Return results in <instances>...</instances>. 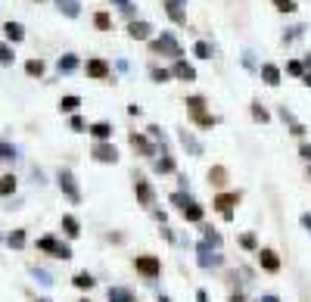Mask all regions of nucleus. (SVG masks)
Segmentation results:
<instances>
[{
  "instance_id": "f257e3e1",
  "label": "nucleus",
  "mask_w": 311,
  "mask_h": 302,
  "mask_svg": "<svg viewBox=\"0 0 311 302\" xmlns=\"http://www.w3.org/2000/svg\"><path fill=\"white\" fill-rule=\"evenodd\" d=\"M149 50H153V53H168V56H175V60H181V56H184L181 44H178V38L171 31H162V38H156L153 44H149Z\"/></svg>"
},
{
  "instance_id": "f03ea898",
  "label": "nucleus",
  "mask_w": 311,
  "mask_h": 302,
  "mask_svg": "<svg viewBox=\"0 0 311 302\" xmlns=\"http://www.w3.org/2000/svg\"><path fill=\"white\" fill-rule=\"evenodd\" d=\"M90 156H94L97 162H106V165H115L119 162V150H115L112 141H97L94 150H90Z\"/></svg>"
},
{
  "instance_id": "7ed1b4c3",
  "label": "nucleus",
  "mask_w": 311,
  "mask_h": 302,
  "mask_svg": "<svg viewBox=\"0 0 311 302\" xmlns=\"http://www.w3.org/2000/svg\"><path fill=\"white\" fill-rule=\"evenodd\" d=\"M134 193H137V200H140L146 209L156 206V190H153V184H149L143 175H134Z\"/></svg>"
},
{
  "instance_id": "20e7f679",
  "label": "nucleus",
  "mask_w": 311,
  "mask_h": 302,
  "mask_svg": "<svg viewBox=\"0 0 311 302\" xmlns=\"http://www.w3.org/2000/svg\"><path fill=\"white\" fill-rule=\"evenodd\" d=\"M134 268L140 271L143 277H159V274H162V262H159L156 255H137V259H134Z\"/></svg>"
},
{
  "instance_id": "39448f33",
  "label": "nucleus",
  "mask_w": 311,
  "mask_h": 302,
  "mask_svg": "<svg viewBox=\"0 0 311 302\" xmlns=\"http://www.w3.org/2000/svg\"><path fill=\"white\" fill-rule=\"evenodd\" d=\"M84 72H87V78H94V81H109L112 69H109V63H106V60H100V56H94V60H87Z\"/></svg>"
},
{
  "instance_id": "423d86ee",
  "label": "nucleus",
  "mask_w": 311,
  "mask_h": 302,
  "mask_svg": "<svg viewBox=\"0 0 311 302\" xmlns=\"http://www.w3.org/2000/svg\"><path fill=\"white\" fill-rule=\"evenodd\" d=\"M237 203H240V193H218V196H215V209L227 218V222L234 218V206H237Z\"/></svg>"
},
{
  "instance_id": "0eeeda50",
  "label": "nucleus",
  "mask_w": 311,
  "mask_h": 302,
  "mask_svg": "<svg viewBox=\"0 0 311 302\" xmlns=\"http://www.w3.org/2000/svg\"><path fill=\"white\" fill-rule=\"evenodd\" d=\"M60 190H62L72 203H81V190H78V184H75V175H72V171H60Z\"/></svg>"
},
{
  "instance_id": "6e6552de",
  "label": "nucleus",
  "mask_w": 311,
  "mask_h": 302,
  "mask_svg": "<svg viewBox=\"0 0 311 302\" xmlns=\"http://www.w3.org/2000/svg\"><path fill=\"white\" fill-rule=\"evenodd\" d=\"M128 38H134V41H149V38H153V25H149V22H143V19H131Z\"/></svg>"
},
{
  "instance_id": "1a4fd4ad",
  "label": "nucleus",
  "mask_w": 311,
  "mask_h": 302,
  "mask_svg": "<svg viewBox=\"0 0 311 302\" xmlns=\"http://www.w3.org/2000/svg\"><path fill=\"white\" fill-rule=\"evenodd\" d=\"M128 144H131L140 156H156L153 141H146V137H143V134H137V131H131V134H128Z\"/></svg>"
},
{
  "instance_id": "9d476101",
  "label": "nucleus",
  "mask_w": 311,
  "mask_h": 302,
  "mask_svg": "<svg viewBox=\"0 0 311 302\" xmlns=\"http://www.w3.org/2000/svg\"><path fill=\"white\" fill-rule=\"evenodd\" d=\"M162 6H165V13H168V19L175 22V25H187V13H184V6L178 3V0H162Z\"/></svg>"
},
{
  "instance_id": "9b49d317",
  "label": "nucleus",
  "mask_w": 311,
  "mask_h": 302,
  "mask_svg": "<svg viewBox=\"0 0 311 302\" xmlns=\"http://www.w3.org/2000/svg\"><path fill=\"white\" fill-rule=\"evenodd\" d=\"M171 75L181 78V81H196V69H193L187 60H175V66H171Z\"/></svg>"
},
{
  "instance_id": "f8f14e48",
  "label": "nucleus",
  "mask_w": 311,
  "mask_h": 302,
  "mask_svg": "<svg viewBox=\"0 0 311 302\" xmlns=\"http://www.w3.org/2000/svg\"><path fill=\"white\" fill-rule=\"evenodd\" d=\"M261 81H264L268 87H277V84H280V69L274 66V63H264V66H261Z\"/></svg>"
},
{
  "instance_id": "ddd939ff",
  "label": "nucleus",
  "mask_w": 311,
  "mask_h": 302,
  "mask_svg": "<svg viewBox=\"0 0 311 302\" xmlns=\"http://www.w3.org/2000/svg\"><path fill=\"white\" fill-rule=\"evenodd\" d=\"M3 34H6V41H9V44L25 41V28H22L19 22H3Z\"/></svg>"
},
{
  "instance_id": "4468645a",
  "label": "nucleus",
  "mask_w": 311,
  "mask_h": 302,
  "mask_svg": "<svg viewBox=\"0 0 311 302\" xmlns=\"http://www.w3.org/2000/svg\"><path fill=\"white\" fill-rule=\"evenodd\" d=\"M258 262H261L264 271H280V259L271 249H258Z\"/></svg>"
},
{
  "instance_id": "2eb2a0df",
  "label": "nucleus",
  "mask_w": 311,
  "mask_h": 302,
  "mask_svg": "<svg viewBox=\"0 0 311 302\" xmlns=\"http://www.w3.org/2000/svg\"><path fill=\"white\" fill-rule=\"evenodd\" d=\"M87 131L94 134V141H112V125L109 122H94Z\"/></svg>"
},
{
  "instance_id": "dca6fc26",
  "label": "nucleus",
  "mask_w": 311,
  "mask_h": 302,
  "mask_svg": "<svg viewBox=\"0 0 311 302\" xmlns=\"http://www.w3.org/2000/svg\"><path fill=\"white\" fill-rule=\"evenodd\" d=\"M56 6H60V13L68 16V19H78V16H81V6H78V0H56Z\"/></svg>"
},
{
  "instance_id": "f3484780",
  "label": "nucleus",
  "mask_w": 311,
  "mask_h": 302,
  "mask_svg": "<svg viewBox=\"0 0 311 302\" xmlns=\"http://www.w3.org/2000/svg\"><path fill=\"white\" fill-rule=\"evenodd\" d=\"M78 106H81V97H75V94H65L60 100V112H65V115H75Z\"/></svg>"
},
{
  "instance_id": "a211bd4d",
  "label": "nucleus",
  "mask_w": 311,
  "mask_h": 302,
  "mask_svg": "<svg viewBox=\"0 0 311 302\" xmlns=\"http://www.w3.org/2000/svg\"><path fill=\"white\" fill-rule=\"evenodd\" d=\"M181 215H184V218H187V222H202V206L190 200L187 206H184V209H181Z\"/></svg>"
},
{
  "instance_id": "6ab92c4d",
  "label": "nucleus",
  "mask_w": 311,
  "mask_h": 302,
  "mask_svg": "<svg viewBox=\"0 0 311 302\" xmlns=\"http://www.w3.org/2000/svg\"><path fill=\"white\" fill-rule=\"evenodd\" d=\"M94 28H97V31H109V28H112V16L106 13V9L94 13Z\"/></svg>"
},
{
  "instance_id": "aec40b11",
  "label": "nucleus",
  "mask_w": 311,
  "mask_h": 302,
  "mask_svg": "<svg viewBox=\"0 0 311 302\" xmlns=\"http://www.w3.org/2000/svg\"><path fill=\"white\" fill-rule=\"evenodd\" d=\"M16 53H13V44L9 41H0V66H13Z\"/></svg>"
},
{
  "instance_id": "412c9836",
  "label": "nucleus",
  "mask_w": 311,
  "mask_h": 302,
  "mask_svg": "<svg viewBox=\"0 0 311 302\" xmlns=\"http://www.w3.org/2000/svg\"><path fill=\"white\" fill-rule=\"evenodd\" d=\"M25 72H28L31 78H44L47 66H44V60H28V63H25Z\"/></svg>"
},
{
  "instance_id": "4be33fe9",
  "label": "nucleus",
  "mask_w": 311,
  "mask_h": 302,
  "mask_svg": "<svg viewBox=\"0 0 311 302\" xmlns=\"http://www.w3.org/2000/svg\"><path fill=\"white\" fill-rule=\"evenodd\" d=\"M109 302H134V296L124 287H112L109 290Z\"/></svg>"
},
{
  "instance_id": "5701e85b",
  "label": "nucleus",
  "mask_w": 311,
  "mask_h": 302,
  "mask_svg": "<svg viewBox=\"0 0 311 302\" xmlns=\"http://www.w3.org/2000/svg\"><path fill=\"white\" fill-rule=\"evenodd\" d=\"M156 171H159V175H171V171H175V159H171L168 153L162 159H156Z\"/></svg>"
},
{
  "instance_id": "b1692460",
  "label": "nucleus",
  "mask_w": 311,
  "mask_h": 302,
  "mask_svg": "<svg viewBox=\"0 0 311 302\" xmlns=\"http://www.w3.org/2000/svg\"><path fill=\"white\" fill-rule=\"evenodd\" d=\"M72 284H75L78 290H90V287H94L97 281H94V277H90L87 271H78V274H75V281H72Z\"/></svg>"
},
{
  "instance_id": "393cba45",
  "label": "nucleus",
  "mask_w": 311,
  "mask_h": 302,
  "mask_svg": "<svg viewBox=\"0 0 311 302\" xmlns=\"http://www.w3.org/2000/svg\"><path fill=\"white\" fill-rule=\"evenodd\" d=\"M224 181H227V171H224V165H215V168H209V184H218V187H221Z\"/></svg>"
},
{
  "instance_id": "a878e982",
  "label": "nucleus",
  "mask_w": 311,
  "mask_h": 302,
  "mask_svg": "<svg viewBox=\"0 0 311 302\" xmlns=\"http://www.w3.org/2000/svg\"><path fill=\"white\" fill-rule=\"evenodd\" d=\"M193 53H196L199 60H212V44L209 41H196L193 44Z\"/></svg>"
},
{
  "instance_id": "bb28decb",
  "label": "nucleus",
  "mask_w": 311,
  "mask_h": 302,
  "mask_svg": "<svg viewBox=\"0 0 311 302\" xmlns=\"http://www.w3.org/2000/svg\"><path fill=\"white\" fill-rule=\"evenodd\" d=\"M62 227H65V234H68V237H78V234H81V227H78L75 215H62Z\"/></svg>"
},
{
  "instance_id": "cd10ccee",
  "label": "nucleus",
  "mask_w": 311,
  "mask_h": 302,
  "mask_svg": "<svg viewBox=\"0 0 311 302\" xmlns=\"http://www.w3.org/2000/svg\"><path fill=\"white\" fill-rule=\"evenodd\" d=\"M178 137H181V144H184V147H187V150H190V153H193V156H199V153H202V147H199L196 141H193V137H190L187 131H181Z\"/></svg>"
},
{
  "instance_id": "c85d7f7f",
  "label": "nucleus",
  "mask_w": 311,
  "mask_h": 302,
  "mask_svg": "<svg viewBox=\"0 0 311 302\" xmlns=\"http://www.w3.org/2000/svg\"><path fill=\"white\" fill-rule=\"evenodd\" d=\"M9 193H16V178L3 175V178H0V196H9Z\"/></svg>"
},
{
  "instance_id": "c756f323",
  "label": "nucleus",
  "mask_w": 311,
  "mask_h": 302,
  "mask_svg": "<svg viewBox=\"0 0 311 302\" xmlns=\"http://www.w3.org/2000/svg\"><path fill=\"white\" fill-rule=\"evenodd\" d=\"M193 122L202 125V128H215L218 125V119H215V115H209V112H193Z\"/></svg>"
},
{
  "instance_id": "7c9ffc66",
  "label": "nucleus",
  "mask_w": 311,
  "mask_h": 302,
  "mask_svg": "<svg viewBox=\"0 0 311 302\" xmlns=\"http://www.w3.org/2000/svg\"><path fill=\"white\" fill-rule=\"evenodd\" d=\"M56 246H60V243H56V237H41L38 240V249H44V252H56Z\"/></svg>"
},
{
  "instance_id": "2f4dec72",
  "label": "nucleus",
  "mask_w": 311,
  "mask_h": 302,
  "mask_svg": "<svg viewBox=\"0 0 311 302\" xmlns=\"http://www.w3.org/2000/svg\"><path fill=\"white\" fill-rule=\"evenodd\" d=\"M252 119L255 122H271V112L264 106H258V103H252Z\"/></svg>"
},
{
  "instance_id": "473e14b6",
  "label": "nucleus",
  "mask_w": 311,
  "mask_h": 302,
  "mask_svg": "<svg viewBox=\"0 0 311 302\" xmlns=\"http://www.w3.org/2000/svg\"><path fill=\"white\" fill-rule=\"evenodd\" d=\"M75 69H78V60H75L72 53H68V56H62V60H60V72H75Z\"/></svg>"
},
{
  "instance_id": "72a5a7b5",
  "label": "nucleus",
  "mask_w": 311,
  "mask_h": 302,
  "mask_svg": "<svg viewBox=\"0 0 311 302\" xmlns=\"http://www.w3.org/2000/svg\"><path fill=\"white\" fill-rule=\"evenodd\" d=\"M149 75H153L156 84H165V81H171V69H153Z\"/></svg>"
},
{
  "instance_id": "f704fd0d",
  "label": "nucleus",
  "mask_w": 311,
  "mask_h": 302,
  "mask_svg": "<svg viewBox=\"0 0 311 302\" xmlns=\"http://www.w3.org/2000/svg\"><path fill=\"white\" fill-rule=\"evenodd\" d=\"M286 72H290V75H296V78H302V75H305V63L290 60V63H286Z\"/></svg>"
},
{
  "instance_id": "c9c22d12",
  "label": "nucleus",
  "mask_w": 311,
  "mask_h": 302,
  "mask_svg": "<svg viewBox=\"0 0 311 302\" xmlns=\"http://www.w3.org/2000/svg\"><path fill=\"white\" fill-rule=\"evenodd\" d=\"M9 246H13V249L25 246V230H13V234H9Z\"/></svg>"
},
{
  "instance_id": "e433bc0d",
  "label": "nucleus",
  "mask_w": 311,
  "mask_h": 302,
  "mask_svg": "<svg viewBox=\"0 0 311 302\" xmlns=\"http://www.w3.org/2000/svg\"><path fill=\"white\" fill-rule=\"evenodd\" d=\"M184 103L190 106V112H202V109H205V100H202V97H187Z\"/></svg>"
},
{
  "instance_id": "4c0bfd02",
  "label": "nucleus",
  "mask_w": 311,
  "mask_h": 302,
  "mask_svg": "<svg viewBox=\"0 0 311 302\" xmlns=\"http://www.w3.org/2000/svg\"><path fill=\"white\" fill-rule=\"evenodd\" d=\"M16 156V147L13 144H0V162H9Z\"/></svg>"
},
{
  "instance_id": "58836bf2",
  "label": "nucleus",
  "mask_w": 311,
  "mask_h": 302,
  "mask_svg": "<svg viewBox=\"0 0 311 302\" xmlns=\"http://www.w3.org/2000/svg\"><path fill=\"white\" fill-rule=\"evenodd\" d=\"M115 6H119L128 19H134V3H131V0H115Z\"/></svg>"
},
{
  "instance_id": "ea45409f",
  "label": "nucleus",
  "mask_w": 311,
  "mask_h": 302,
  "mask_svg": "<svg viewBox=\"0 0 311 302\" xmlns=\"http://www.w3.org/2000/svg\"><path fill=\"white\" fill-rule=\"evenodd\" d=\"M274 6H277L280 13H296V3H293V0H274Z\"/></svg>"
},
{
  "instance_id": "a19ab883",
  "label": "nucleus",
  "mask_w": 311,
  "mask_h": 302,
  "mask_svg": "<svg viewBox=\"0 0 311 302\" xmlns=\"http://www.w3.org/2000/svg\"><path fill=\"white\" fill-rule=\"evenodd\" d=\"M68 125H72V131H87V125H84L81 115H72V119H68Z\"/></svg>"
},
{
  "instance_id": "79ce46f5",
  "label": "nucleus",
  "mask_w": 311,
  "mask_h": 302,
  "mask_svg": "<svg viewBox=\"0 0 311 302\" xmlns=\"http://www.w3.org/2000/svg\"><path fill=\"white\" fill-rule=\"evenodd\" d=\"M171 203H175L178 209H184V206L190 203V193H175V196H171Z\"/></svg>"
},
{
  "instance_id": "37998d69",
  "label": "nucleus",
  "mask_w": 311,
  "mask_h": 302,
  "mask_svg": "<svg viewBox=\"0 0 311 302\" xmlns=\"http://www.w3.org/2000/svg\"><path fill=\"white\" fill-rule=\"evenodd\" d=\"M53 255H56V259H72V249H68L65 243H60V246H56V252H53Z\"/></svg>"
},
{
  "instance_id": "c03bdc74",
  "label": "nucleus",
  "mask_w": 311,
  "mask_h": 302,
  "mask_svg": "<svg viewBox=\"0 0 311 302\" xmlns=\"http://www.w3.org/2000/svg\"><path fill=\"white\" fill-rule=\"evenodd\" d=\"M240 243H243L246 249H255V237H252V234H243V237H240ZM255 252H258V249H255Z\"/></svg>"
},
{
  "instance_id": "a18cd8bd",
  "label": "nucleus",
  "mask_w": 311,
  "mask_h": 302,
  "mask_svg": "<svg viewBox=\"0 0 311 302\" xmlns=\"http://www.w3.org/2000/svg\"><path fill=\"white\" fill-rule=\"evenodd\" d=\"M290 131H293L296 137H305V125H302V122H293V125H290Z\"/></svg>"
},
{
  "instance_id": "49530a36",
  "label": "nucleus",
  "mask_w": 311,
  "mask_h": 302,
  "mask_svg": "<svg viewBox=\"0 0 311 302\" xmlns=\"http://www.w3.org/2000/svg\"><path fill=\"white\" fill-rule=\"evenodd\" d=\"M299 156L311 162V144H302V147H299Z\"/></svg>"
},
{
  "instance_id": "de8ad7c7",
  "label": "nucleus",
  "mask_w": 311,
  "mask_h": 302,
  "mask_svg": "<svg viewBox=\"0 0 311 302\" xmlns=\"http://www.w3.org/2000/svg\"><path fill=\"white\" fill-rule=\"evenodd\" d=\"M302 225H305V230H308V234H311V215H308V212L302 215Z\"/></svg>"
},
{
  "instance_id": "09e8293b",
  "label": "nucleus",
  "mask_w": 311,
  "mask_h": 302,
  "mask_svg": "<svg viewBox=\"0 0 311 302\" xmlns=\"http://www.w3.org/2000/svg\"><path fill=\"white\" fill-rule=\"evenodd\" d=\"M302 84H305V87H311V69H308V72L302 75Z\"/></svg>"
},
{
  "instance_id": "8fccbe9b",
  "label": "nucleus",
  "mask_w": 311,
  "mask_h": 302,
  "mask_svg": "<svg viewBox=\"0 0 311 302\" xmlns=\"http://www.w3.org/2000/svg\"><path fill=\"white\" fill-rule=\"evenodd\" d=\"M308 178H311V165H308Z\"/></svg>"
},
{
  "instance_id": "3c124183",
  "label": "nucleus",
  "mask_w": 311,
  "mask_h": 302,
  "mask_svg": "<svg viewBox=\"0 0 311 302\" xmlns=\"http://www.w3.org/2000/svg\"><path fill=\"white\" fill-rule=\"evenodd\" d=\"M38 302H47V299H38Z\"/></svg>"
},
{
  "instance_id": "603ef678",
  "label": "nucleus",
  "mask_w": 311,
  "mask_h": 302,
  "mask_svg": "<svg viewBox=\"0 0 311 302\" xmlns=\"http://www.w3.org/2000/svg\"><path fill=\"white\" fill-rule=\"evenodd\" d=\"M84 302H87V299H84Z\"/></svg>"
}]
</instances>
